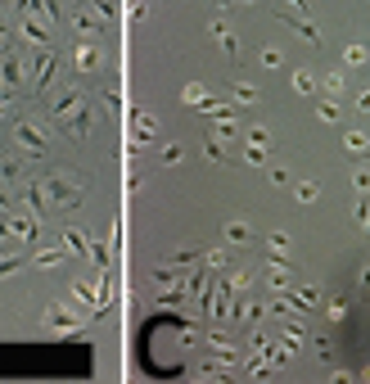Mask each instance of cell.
I'll return each mask as SVG.
<instances>
[{"label":"cell","mask_w":370,"mask_h":384,"mask_svg":"<svg viewBox=\"0 0 370 384\" xmlns=\"http://www.w3.org/2000/svg\"><path fill=\"white\" fill-rule=\"evenodd\" d=\"M294 91H298V95H312V91H316V77L307 73V68H303V73H294Z\"/></svg>","instance_id":"3"},{"label":"cell","mask_w":370,"mask_h":384,"mask_svg":"<svg viewBox=\"0 0 370 384\" xmlns=\"http://www.w3.org/2000/svg\"><path fill=\"white\" fill-rule=\"evenodd\" d=\"M235 99H240V104H253V99H258V91H253L249 82H240V86H235Z\"/></svg>","instance_id":"7"},{"label":"cell","mask_w":370,"mask_h":384,"mask_svg":"<svg viewBox=\"0 0 370 384\" xmlns=\"http://www.w3.org/2000/svg\"><path fill=\"white\" fill-rule=\"evenodd\" d=\"M348 64H352V68L366 64V45H348Z\"/></svg>","instance_id":"9"},{"label":"cell","mask_w":370,"mask_h":384,"mask_svg":"<svg viewBox=\"0 0 370 384\" xmlns=\"http://www.w3.org/2000/svg\"><path fill=\"white\" fill-rule=\"evenodd\" d=\"M325 91H330V95H338V91H343V73H330L325 77Z\"/></svg>","instance_id":"12"},{"label":"cell","mask_w":370,"mask_h":384,"mask_svg":"<svg viewBox=\"0 0 370 384\" xmlns=\"http://www.w3.org/2000/svg\"><path fill=\"white\" fill-rule=\"evenodd\" d=\"M149 136H153V118H149V113H140V118H136V141H149Z\"/></svg>","instance_id":"4"},{"label":"cell","mask_w":370,"mask_h":384,"mask_svg":"<svg viewBox=\"0 0 370 384\" xmlns=\"http://www.w3.org/2000/svg\"><path fill=\"white\" fill-rule=\"evenodd\" d=\"M226 240L230 244H249L253 240V226H249V221H226Z\"/></svg>","instance_id":"1"},{"label":"cell","mask_w":370,"mask_h":384,"mask_svg":"<svg viewBox=\"0 0 370 384\" xmlns=\"http://www.w3.org/2000/svg\"><path fill=\"white\" fill-rule=\"evenodd\" d=\"M343 149H348V154H366V149H370V141H366L361 132H348V136H343Z\"/></svg>","instance_id":"2"},{"label":"cell","mask_w":370,"mask_h":384,"mask_svg":"<svg viewBox=\"0 0 370 384\" xmlns=\"http://www.w3.org/2000/svg\"><path fill=\"white\" fill-rule=\"evenodd\" d=\"M316 195H321V190H316V186H312V181H303V186H298V199H303V204H312V199H316Z\"/></svg>","instance_id":"14"},{"label":"cell","mask_w":370,"mask_h":384,"mask_svg":"<svg viewBox=\"0 0 370 384\" xmlns=\"http://www.w3.org/2000/svg\"><path fill=\"white\" fill-rule=\"evenodd\" d=\"M267 141H271V132H267V127H253V132H249V145H267Z\"/></svg>","instance_id":"13"},{"label":"cell","mask_w":370,"mask_h":384,"mask_svg":"<svg viewBox=\"0 0 370 384\" xmlns=\"http://www.w3.org/2000/svg\"><path fill=\"white\" fill-rule=\"evenodd\" d=\"M185 104H208L204 86H195V82H190V86H185Z\"/></svg>","instance_id":"6"},{"label":"cell","mask_w":370,"mask_h":384,"mask_svg":"<svg viewBox=\"0 0 370 384\" xmlns=\"http://www.w3.org/2000/svg\"><path fill=\"white\" fill-rule=\"evenodd\" d=\"M271 249L284 253V249H289V235H280V230H275V235H271Z\"/></svg>","instance_id":"15"},{"label":"cell","mask_w":370,"mask_h":384,"mask_svg":"<svg viewBox=\"0 0 370 384\" xmlns=\"http://www.w3.org/2000/svg\"><path fill=\"white\" fill-rule=\"evenodd\" d=\"M316 113H321V118H325V122H338V104H334V99H325V104H321V109H316Z\"/></svg>","instance_id":"10"},{"label":"cell","mask_w":370,"mask_h":384,"mask_svg":"<svg viewBox=\"0 0 370 384\" xmlns=\"http://www.w3.org/2000/svg\"><path fill=\"white\" fill-rule=\"evenodd\" d=\"M77 64H82V68H99V50L82 45V50H77Z\"/></svg>","instance_id":"5"},{"label":"cell","mask_w":370,"mask_h":384,"mask_svg":"<svg viewBox=\"0 0 370 384\" xmlns=\"http://www.w3.org/2000/svg\"><path fill=\"white\" fill-rule=\"evenodd\" d=\"M244 158H249V163H267V145H249Z\"/></svg>","instance_id":"8"},{"label":"cell","mask_w":370,"mask_h":384,"mask_svg":"<svg viewBox=\"0 0 370 384\" xmlns=\"http://www.w3.org/2000/svg\"><path fill=\"white\" fill-rule=\"evenodd\" d=\"M262 64H267V68H280L284 55H280V50H262Z\"/></svg>","instance_id":"11"}]
</instances>
